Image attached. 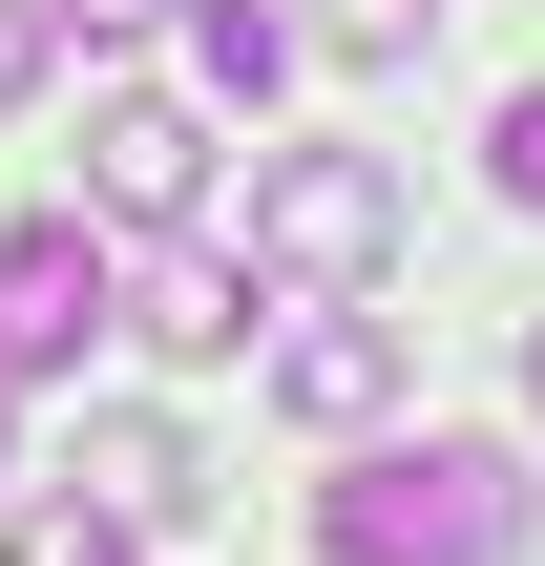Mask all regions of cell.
Segmentation results:
<instances>
[{
	"label": "cell",
	"mask_w": 545,
	"mask_h": 566,
	"mask_svg": "<svg viewBox=\"0 0 545 566\" xmlns=\"http://www.w3.org/2000/svg\"><path fill=\"white\" fill-rule=\"evenodd\" d=\"M504 189H525V210H545V84H525V105H504Z\"/></svg>",
	"instance_id": "cell-12"
},
{
	"label": "cell",
	"mask_w": 545,
	"mask_h": 566,
	"mask_svg": "<svg viewBox=\"0 0 545 566\" xmlns=\"http://www.w3.org/2000/svg\"><path fill=\"white\" fill-rule=\"evenodd\" d=\"M0 566H126V525H105V504H21V525H0Z\"/></svg>",
	"instance_id": "cell-9"
},
{
	"label": "cell",
	"mask_w": 545,
	"mask_h": 566,
	"mask_svg": "<svg viewBox=\"0 0 545 566\" xmlns=\"http://www.w3.org/2000/svg\"><path fill=\"white\" fill-rule=\"evenodd\" d=\"M336 566H525V462L504 441H378L357 483H315Z\"/></svg>",
	"instance_id": "cell-1"
},
{
	"label": "cell",
	"mask_w": 545,
	"mask_h": 566,
	"mask_svg": "<svg viewBox=\"0 0 545 566\" xmlns=\"http://www.w3.org/2000/svg\"><path fill=\"white\" fill-rule=\"evenodd\" d=\"M105 315H126L147 357H252V273H231V252H147V273H105Z\"/></svg>",
	"instance_id": "cell-6"
},
{
	"label": "cell",
	"mask_w": 545,
	"mask_h": 566,
	"mask_svg": "<svg viewBox=\"0 0 545 566\" xmlns=\"http://www.w3.org/2000/svg\"><path fill=\"white\" fill-rule=\"evenodd\" d=\"M273 420H336V441H357V420H399V336L315 294V315L273 336Z\"/></svg>",
	"instance_id": "cell-5"
},
{
	"label": "cell",
	"mask_w": 545,
	"mask_h": 566,
	"mask_svg": "<svg viewBox=\"0 0 545 566\" xmlns=\"http://www.w3.org/2000/svg\"><path fill=\"white\" fill-rule=\"evenodd\" d=\"M84 210L105 231H189L210 210V105L189 84H105L84 105Z\"/></svg>",
	"instance_id": "cell-3"
},
{
	"label": "cell",
	"mask_w": 545,
	"mask_h": 566,
	"mask_svg": "<svg viewBox=\"0 0 545 566\" xmlns=\"http://www.w3.org/2000/svg\"><path fill=\"white\" fill-rule=\"evenodd\" d=\"M42 63H63V0H0V105H21Z\"/></svg>",
	"instance_id": "cell-11"
},
{
	"label": "cell",
	"mask_w": 545,
	"mask_h": 566,
	"mask_svg": "<svg viewBox=\"0 0 545 566\" xmlns=\"http://www.w3.org/2000/svg\"><path fill=\"white\" fill-rule=\"evenodd\" d=\"M126 21H168V0H63V42H126Z\"/></svg>",
	"instance_id": "cell-13"
},
{
	"label": "cell",
	"mask_w": 545,
	"mask_h": 566,
	"mask_svg": "<svg viewBox=\"0 0 545 566\" xmlns=\"http://www.w3.org/2000/svg\"><path fill=\"white\" fill-rule=\"evenodd\" d=\"M84 336H105V231H63V210L0 231V378H63Z\"/></svg>",
	"instance_id": "cell-4"
},
{
	"label": "cell",
	"mask_w": 545,
	"mask_h": 566,
	"mask_svg": "<svg viewBox=\"0 0 545 566\" xmlns=\"http://www.w3.org/2000/svg\"><path fill=\"white\" fill-rule=\"evenodd\" d=\"M189 84H210V105H273V84H294V21H273V0H210V21H189Z\"/></svg>",
	"instance_id": "cell-8"
},
{
	"label": "cell",
	"mask_w": 545,
	"mask_h": 566,
	"mask_svg": "<svg viewBox=\"0 0 545 566\" xmlns=\"http://www.w3.org/2000/svg\"><path fill=\"white\" fill-rule=\"evenodd\" d=\"M525 378H545V336H525Z\"/></svg>",
	"instance_id": "cell-15"
},
{
	"label": "cell",
	"mask_w": 545,
	"mask_h": 566,
	"mask_svg": "<svg viewBox=\"0 0 545 566\" xmlns=\"http://www.w3.org/2000/svg\"><path fill=\"white\" fill-rule=\"evenodd\" d=\"M399 231H420V189L378 147H273L252 168V273H294V294H378Z\"/></svg>",
	"instance_id": "cell-2"
},
{
	"label": "cell",
	"mask_w": 545,
	"mask_h": 566,
	"mask_svg": "<svg viewBox=\"0 0 545 566\" xmlns=\"http://www.w3.org/2000/svg\"><path fill=\"white\" fill-rule=\"evenodd\" d=\"M0 462H21V378H0Z\"/></svg>",
	"instance_id": "cell-14"
},
{
	"label": "cell",
	"mask_w": 545,
	"mask_h": 566,
	"mask_svg": "<svg viewBox=\"0 0 545 566\" xmlns=\"http://www.w3.org/2000/svg\"><path fill=\"white\" fill-rule=\"evenodd\" d=\"M315 42H336V63H399V42H420V0H315Z\"/></svg>",
	"instance_id": "cell-10"
},
{
	"label": "cell",
	"mask_w": 545,
	"mask_h": 566,
	"mask_svg": "<svg viewBox=\"0 0 545 566\" xmlns=\"http://www.w3.org/2000/svg\"><path fill=\"white\" fill-rule=\"evenodd\" d=\"M189 483H210V462H189V420H84V504H105V525H168Z\"/></svg>",
	"instance_id": "cell-7"
}]
</instances>
